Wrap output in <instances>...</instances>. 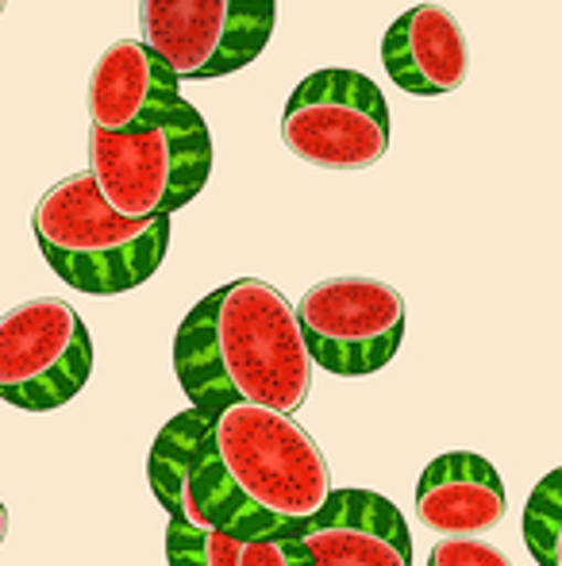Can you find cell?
I'll return each instance as SVG.
<instances>
[{
  "label": "cell",
  "mask_w": 562,
  "mask_h": 566,
  "mask_svg": "<svg viewBox=\"0 0 562 566\" xmlns=\"http://www.w3.org/2000/svg\"><path fill=\"white\" fill-rule=\"evenodd\" d=\"M173 374L193 409L289 412L312 386L297 308L263 277H235L189 308L173 336Z\"/></svg>",
  "instance_id": "1"
},
{
  "label": "cell",
  "mask_w": 562,
  "mask_h": 566,
  "mask_svg": "<svg viewBox=\"0 0 562 566\" xmlns=\"http://www.w3.org/2000/svg\"><path fill=\"white\" fill-rule=\"evenodd\" d=\"M193 501L204 528L240 539L297 536L331 501V470L297 417L258 405L212 412Z\"/></svg>",
  "instance_id": "2"
},
{
  "label": "cell",
  "mask_w": 562,
  "mask_h": 566,
  "mask_svg": "<svg viewBox=\"0 0 562 566\" xmlns=\"http://www.w3.org/2000/svg\"><path fill=\"white\" fill-rule=\"evenodd\" d=\"M31 228L46 266L89 297L136 290L162 266L170 247V217L147 224L116 217L89 174H74L46 189Z\"/></svg>",
  "instance_id": "3"
},
{
  "label": "cell",
  "mask_w": 562,
  "mask_h": 566,
  "mask_svg": "<svg viewBox=\"0 0 562 566\" xmlns=\"http://www.w3.org/2000/svg\"><path fill=\"white\" fill-rule=\"evenodd\" d=\"M212 174V135L204 116L181 101L162 124L131 135L89 132V178L124 220H162L185 209Z\"/></svg>",
  "instance_id": "4"
},
{
  "label": "cell",
  "mask_w": 562,
  "mask_h": 566,
  "mask_svg": "<svg viewBox=\"0 0 562 566\" xmlns=\"http://www.w3.org/2000/svg\"><path fill=\"white\" fill-rule=\"evenodd\" d=\"M282 139L316 170H367L390 150V105L359 70H316L285 105Z\"/></svg>",
  "instance_id": "5"
},
{
  "label": "cell",
  "mask_w": 562,
  "mask_h": 566,
  "mask_svg": "<svg viewBox=\"0 0 562 566\" xmlns=\"http://www.w3.org/2000/svg\"><path fill=\"white\" fill-rule=\"evenodd\" d=\"M278 0H139L142 43L185 82L227 77L266 51Z\"/></svg>",
  "instance_id": "6"
},
{
  "label": "cell",
  "mask_w": 562,
  "mask_h": 566,
  "mask_svg": "<svg viewBox=\"0 0 562 566\" xmlns=\"http://www.w3.org/2000/svg\"><path fill=\"white\" fill-rule=\"evenodd\" d=\"M93 374V339L74 305L35 297L0 316V401L23 412L62 409Z\"/></svg>",
  "instance_id": "7"
},
{
  "label": "cell",
  "mask_w": 562,
  "mask_h": 566,
  "mask_svg": "<svg viewBox=\"0 0 562 566\" xmlns=\"http://www.w3.org/2000/svg\"><path fill=\"white\" fill-rule=\"evenodd\" d=\"M405 321V297L378 277H328L297 305L308 358L336 378L382 370L401 350Z\"/></svg>",
  "instance_id": "8"
},
{
  "label": "cell",
  "mask_w": 562,
  "mask_h": 566,
  "mask_svg": "<svg viewBox=\"0 0 562 566\" xmlns=\"http://www.w3.org/2000/svg\"><path fill=\"white\" fill-rule=\"evenodd\" d=\"M312 566H413V536L390 497L374 490H331L316 521L297 532Z\"/></svg>",
  "instance_id": "9"
},
{
  "label": "cell",
  "mask_w": 562,
  "mask_h": 566,
  "mask_svg": "<svg viewBox=\"0 0 562 566\" xmlns=\"http://www.w3.org/2000/svg\"><path fill=\"white\" fill-rule=\"evenodd\" d=\"M181 77L142 39H120L100 54L89 82V116L105 135L162 124L181 105Z\"/></svg>",
  "instance_id": "10"
},
{
  "label": "cell",
  "mask_w": 562,
  "mask_h": 566,
  "mask_svg": "<svg viewBox=\"0 0 562 566\" xmlns=\"http://www.w3.org/2000/svg\"><path fill=\"white\" fill-rule=\"evenodd\" d=\"M509 513L501 474L474 451L439 454L424 467L416 485V516L443 539H481Z\"/></svg>",
  "instance_id": "11"
},
{
  "label": "cell",
  "mask_w": 562,
  "mask_h": 566,
  "mask_svg": "<svg viewBox=\"0 0 562 566\" xmlns=\"http://www.w3.org/2000/svg\"><path fill=\"white\" fill-rule=\"evenodd\" d=\"M382 66L393 85L416 97L455 93L466 82L470 51L458 20L443 4H416L390 23L382 39Z\"/></svg>",
  "instance_id": "12"
},
{
  "label": "cell",
  "mask_w": 562,
  "mask_h": 566,
  "mask_svg": "<svg viewBox=\"0 0 562 566\" xmlns=\"http://www.w3.org/2000/svg\"><path fill=\"white\" fill-rule=\"evenodd\" d=\"M209 428H212V412L189 405L185 412L166 420L147 459L150 493L158 497V505L170 513V521H185V524H193V528H204L201 509H197V501H193V478H197V462H201V448H204Z\"/></svg>",
  "instance_id": "13"
},
{
  "label": "cell",
  "mask_w": 562,
  "mask_h": 566,
  "mask_svg": "<svg viewBox=\"0 0 562 566\" xmlns=\"http://www.w3.org/2000/svg\"><path fill=\"white\" fill-rule=\"evenodd\" d=\"M524 544L540 566H562V467L543 474L528 497Z\"/></svg>",
  "instance_id": "14"
},
{
  "label": "cell",
  "mask_w": 562,
  "mask_h": 566,
  "mask_svg": "<svg viewBox=\"0 0 562 566\" xmlns=\"http://www.w3.org/2000/svg\"><path fill=\"white\" fill-rule=\"evenodd\" d=\"M247 539L227 536L220 528H193L185 521H170L166 528V559L170 566H240Z\"/></svg>",
  "instance_id": "15"
},
{
  "label": "cell",
  "mask_w": 562,
  "mask_h": 566,
  "mask_svg": "<svg viewBox=\"0 0 562 566\" xmlns=\"http://www.w3.org/2000/svg\"><path fill=\"white\" fill-rule=\"evenodd\" d=\"M427 566H512V559L486 539H439Z\"/></svg>",
  "instance_id": "16"
},
{
  "label": "cell",
  "mask_w": 562,
  "mask_h": 566,
  "mask_svg": "<svg viewBox=\"0 0 562 566\" xmlns=\"http://www.w3.org/2000/svg\"><path fill=\"white\" fill-rule=\"evenodd\" d=\"M240 566H312V559L297 544V536H271L243 544Z\"/></svg>",
  "instance_id": "17"
},
{
  "label": "cell",
  "mask_w": 562,
  "mask_h": 566,
  "mask_svg": "<svg viewBox=\"0 0 562 566\" xmlns=\"http://www.w3.org/2000/svg\"><path fill=\"white\" fill-rule=\"evenodd\" d=\"M4 536H8V509H4V501H0V544H4Z\"/></svg>",
  "instance_id": "18"
},
{
  "label": "cell",
  "mask_w": 562,
  "mask_h": 566,
  "mask_svg": "<svg viewBox=\"0 0 562 566\" xmlns=\"http://www.w3.org/2000/svg\"><path fill=\"white\" fill-rule=\"evenodd\" d=\"M4 4H8V0H0V15H4Z\"/></svg>",
  "instance_id": "19"
}]
</instances>
